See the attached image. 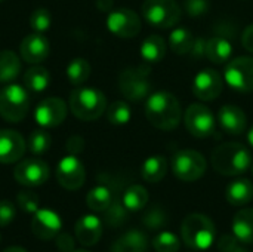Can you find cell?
I'll list each match as a JSON object with an SVG mask.
<instances>
[{"mask_svg":"<svg viewBox=\"0 0 253 252\" xmlns=\"http://www.w3.org/2000/svg\"><path fill=\"white\" fill-rule=\"evenodd\" d=\"M145 116L154 128L160 131H172L181 123L182 110L173 94L160 91L148 95L145 101Z\"/></svg>","mask_w":253,"mask_h":252,"instance_id":"cell-1","label":"cell"},{"mask_svg":"<svg viewBox=\"0 0 253 252\" xmlns=\"http://www.w3.org/2000/svg\"><path fill=\"white\" fill-rule=\"evenodd\" d=\"M252 154L240 143H224L212 153V166L216 172L227 177L245 174L252 168Z\"/></svg>","mask_w":253,"mask_h":252,"instance_id":"cell-2","label":"cell"},{"mask_svg":"<svg viewBox=\"0 0 253 252\" xmlns=\"http://www.w3.org/2000/svg\"><path fill=\"white\" fill-rule=\"evenodd\" d=\"M70 110L79 120L92 122L105 113L107 98L99 89L80 86L70 95Z\"/></svg>","mask_w":253,"mask_h":252,"instance_id":"cell-3","label":"cell"},{"mask_svg":"<svg viewBox=\"0 0 253 252\" xmlns=\"http://www.w3.org/2000/svg\"><path fill=\"white\" fill-rule=\"evenodd\" d=\"M182 241L187 247L199 251L209 250L216 238L213 221L203 214H191L181 224Z\"/></svg>","mask_w":253,"mask_h":252,"instance_id":"cell-4","label":"cell"},{"mask_svg":"<svg viewBox=\"0 0 253 252\" xmlns=\"http://www.w3.org/2000/svg\"><path fill=\"white\" fill-rule=\"evenodd\" d=\"M28 110L30 97L24 86L10 83L0 89V116L3 120L18 123L25 119Z\"/></svg>","mask_w":253,"mask_h":252,"instance_id":"cell-5","label":"cell"},{"mask_svg":"<svg viewBox=\"0 0 253 252\" xmlns=\"http://www.w3.org/2000/svg\"><path fill=\"white\" fill-rule=\"evenodd\" d=\"M119 88L126 100L133 102L142 101L151 94L150 67L138 65L123 70L119 76Z\"/></svg>","mask_w":253,"mask_h":252,"instance_id":"cell-6","label":"cell"},{"mask_svg":"<svg viewBox=\"0 0 253 252\" xmlns=\"http://www.w3.org/2000/svg\"><path fill=\"white\" fill-rule=\"evenodd\" d=\"M144 19L156 28H172L182 16L176 0H145L142 4Z\"/></svg>","mask_w":253,"mask_h":252,"instance_id":"cell-7","label":"cell"},{"mask_svg":"<svg viewBox=\"0 0 253 252\" xmlns=\"http://www.w3.org/2000/svg\"><path fill=\"white\" fill-rule=\"evenodd\" d=\"M208 163L202 153L196 150H181L172 157V172L181 181H197L206 172Z\"/></svg>","mask_w":253,"mask_h":252,"instance_id":"cell-8","label":"cell"},{"mask_svg":"<svg viewBox=\"0 0 253 252\" xmlns=\"http://www.w3.org/2000/svg\"><path fill=\"white\" fill-rule=\"evenodd\" d=\"M184 123L188 132L196 138H208L213 135L216 129V120L213 113L209 107L200 102L188 105L184 114Z\"/></svg>","mask_w":253,"mask_h":252,"instance_id":"cell-9","label":"cell"},{"mask_svg":"<svg viewBox=\"0 0 253 252\" xmlns=\"http://www.w3.org/2000/svg\"><path fill=\"white\" fill-rule=\"evenodd\" d=\"M224 80L237 92L248 94L253 91V58L239 56L225 67Z\"/></svg>","mask_w":253,"mask_h":252,"instance_id":"cell-10","label":"cell"},{"mask_svg":"<svg viewBox=\"0 0 253 252\" xmlns=\"http://www.w3.org/2000/svg\"><path fill=\"white\" fill-rule=\"evenodd\" d=\"M107 28L120 39H132L139 34L142 22L139 15L127 7H120L108 12Z\"/></svg>","mask_w":253,"mask_h":252,"instance_id":"cell-11","label":"cell"},{"mask_svg":"<svg viewBox=\"0 0 253 252\" xmlns=\"http://www.w3.org/2000/svg\"><path fill=\"white\" fill-rule=\"evenodd\" d=\"M15 180L25 187H39L49 180V166L37 157L21 160L13 169Z\"/></svg>","mask_w":253,"mask_h":252,"instance_id":"cell-12","label":"cell"},{"mask_svg":"<svg viewBox=\"0 0 253 252\" xmlns=\"http://www.w3.org/2000/svg\"><path fill=\"white\" fill-rule=\"evenodd\" d=\"M56 180L65 190L70 192L79 190L84 184L86 171L77 156L68 154L61 159L56 166Z\"/></svg>","mask_w":253,"mask_h":252,"instance_id":"cell-13","label":"cell"},{"mask_svg":"<svg viewBox=\"0 0 253 252\" xmlns=\"http://www.w3.org/2000/svg\"><path fill=\"white\" fill-rule=\"evenodd\" d=\"M67 111L68 107L64 100L50 97V98H44L37 104L34 110V119L43 128H55L65 120Z\"/></svg>","mask_w":253,"mask_h":252,"instance_id":"cell-14","label":"cell"},{"mask_svg":"<svg viewBox=\"0 0 253 252\" xmlns=\"http://www.w3.org/2000/svg\"><path fill=\"white\" fill-rule=\"evenodd\" d=\"M224 89L222 76L213 68H205L199 71L193 80V92L202 101L216 100Z\"/></svg>","mask_w":253,"mask_h":252,"instance_id":"cell-15","label":"cell"},{"mask_svg":"<svg viewBox=\"0 0 253 252\" xmlns=\"http://www.w3.org/2000/svg\"><path fill=\"white\" fill-rule=\"evenodd\" d=\"M61 227H62L61 217L49 208H43V209L39 208L33 214L31 230H33V235L42 241L55 239L59 235Z\"/></svg>","mask_w":253,"mask_h":252,"instance_id":"cell-16","label":"cell"},{"mask_svg":"<svg viewBox=\"0 0 253 252\" xmlns=\"http://www.w3.org/2000/svg\"><path fill=\"white\" fill-rule=\"evenodd\" d=\"M27 144L24 137L13 129L0 131V163L9 165L22 159Z\"/></svg>","mask_w":253,"mask_h":252,"instance_id":"cell-17","label":"cell"},{"mask_svg":"<svg viewBox=\"0 0 253 252\" xmlns=\"http://www.w3.org/2000/svg\"><path fill=\"white\" fill-rule=\"evenodd\" d=\"M49 40L42 33H31L25 36L19 45L21 58L28 64H40L49 56Z\"/></svg>","mask_w":253,"mask_h":252,"instance_id":"cell-18","label":"cell"},{"mask_svg":"<svg viewBox=\"0 0 253 252\" xmlns=\"http://www.w3.org/2000/svg\"><path fill=\"white\" fill-rule=\"evenodd\" d=\"M218 122L221 128L231 135H242L246 131L248 126V117L246 113L233 104L222 105L218 111Z\"/></svg>","mask_w":253,"mask_h":252,"instance_id":"cell-19","label":"cell"},{"mask_svg":"<svg viewBox=\"0 0 253 252\" xmlns=\"http://www.w3.org/2000/svg\"><path fill=\"white\" fill-rule=\"evenodd\" d=\"M76 238L83 247H93L102 236V223L96 215H83L74 227Z\"/></svg>","mask_w":253,"mask_h":252,"instance_id":"cell-20","label":"cell"},{"mask_svg":"<svg viewBox=\"0 0 253 252\" xmlns=\"http://www.w3.org/2000/svg\"><path fill=\"white\" fill-rule=\"evenodd\" d=\"M233 55V45L225 36H213L206 40V58L213 64H224Z\"/></svg>","mask_w":253,"mask_h":252,"instance_id":"cell-21","label":"cell"},{"mask_svg":"<svg viewBox=\"0 0 253 252\" xmlns=\"http://www.w3.org/2000/svg\"><path fill=\"white\" fill-rule=\"evenodd\" d=\"M148 239L139 230H129L120 236L111 247V252H147Z\"/></svg>","mask_w":253,"mask_h":252,"instance_id":"cell-22","label":"cell"},{"mask_svg":"<svg viewBox=\"0 0 253 252\" xmlns=\"http://www.w3.org/2000/svg\"><path fill=\"white\" fill-rule=\"evenodd\" d=\"M233 233L239 242L253 244V208L240 209L233 218Z\"/></svg>","mask_w":253,"mask_h":252,"instance_id":"cell-23","label":"cell"},{"mask_svg":"<svg viewBox=\"0 0 253 252\" xmlns=\"http://www.w3.org/2000/svg\"><path fill=\"white\" fill-rule=\"evenodd\" d=\"M227 201L234 206L248 205L253 199V184L248 178H239L228 184L225 192Z\"/></svg>","mask_w":253,"mask_h":252,"instance_id":"cell-24","label":"cell"},{"mask_svg":"<svg viewBox=\"0 0 253 252\" xmlns=\"http://www.w3.org/2000/svg\"><path fill=\"white\" fill-rule=\"evenodd\" d=\"M166 50H168V46H166L165 39L157 34L148 36L141 45V56L145 62H150V64L160 62L165 58Z\"/></svg>","mask_w":253,"mask_h":252,"instance_id":"cell-25","label":"cell"},{"mask_svg":"<svg viewBox=\"0 0 253 252\" xmlns=\"http://www.w3.org/2000/svg\"><path fill=\"white\" fill-rule=\"evenodd\" d=\"M168 169H169V163L166 157L160 154H154L145 159V162L142 163L141 174L147 183H159L166 177Z\"/></svg>","mask_w":253,"mask_h":252,"instance_id":"cell-26","label":"cell"},{"mask_svg":"<svg viewBox=\"0 0 253 252\" xmlns=\"http://www.w3.org/2000/svg\"><path fill=\"white\" fill-rule=\"evenodd\" d=\"M24 88L31 92H43L50 83V74L44 67L34 64L22 76Z\"/></svg>","mask_w":253,"mask_h":252,"instance_id":"cell-27","label":"cell"},{"mask_svg":"<svg viewBox=\"0 0 253 252\" xmlns=\"http://www.w3.org/2000/svg\"><path fill=\"white\" fill-rule=\"evenodd\" d=\"M21 71L19 56L9 49L0 50V83H10Z\"/></svg>","mask_w":253,"mask_h":252,"instance_id":"cell-28","label":"cell"},{"mask_svg":"<svg viewBox=\"0 0 253 252\" xmlns=\"http://www.w3.org/2000/svg\"><path fill=\"white\" fill-rule=\"evenodd\" d=\"M194 43V36L188 28L178 27L169 36V46L176 55H188Z\"/></svg>","mask_w":253,"mask_h":252,"instance_id":"cell-29","label":"cell"},{"mask_svg":"<svg viewBox=\"0 0 253 252\" xmlns=\"http://www.w3.org/2000/svg\"><path fill=\"white\" fill-rule=\"evenodd\" d=\"M123 205L127 211H141L145 208L147 202H148V192L145 187L135 184L126 189L125 195H123Z\"/></svg>","mask_w":253,"mask_h":252,"instance_id":"cell-30","label":"cell"},{"mask_svg":"<svg viewBox=\"0 0 253 252\" xmlns=\"http://www.w3.org/2000/svg\"><path fill=\"white\" fill-rule=\"evenodd\" d=\"M86 203H87L89 209H92L95 212H104L113 203V195L108 187L96 186L87 193Z\"/></svg>","mask_w":253,"mask_h":252,"instance_id":"cell-31","label":"cell"},{"mask_svg":"<svg viewBox=\"0 0 253 252\" xmlns=\"http://www.w3.org/2000/svg\"><path fill=\"white\" fill-rule=\"evenodd\" d=\"M90 76V64L84 58H74L67 65V79L71 85L80 86L83 85Z\"/></svg>","mask_w":253,"mask_h":252,"instance_id":"cell-32","label":"cell"},{"mask_svg":"<svg viewBox=\"0 0 253 252\" xmlns=\"http://www.w3.org/2000/svg\"><path fill=\"white\" fill-rule=\"evenodd\" d=\"M107 120L111 125H126L132 117V110L125 101H114L107 107Z\"/></svg>","mask_w":253,"mask_h":252,"instance_id":"cell-33","label":"cell"},{"mask_svg":"<svg viewBox=\"0 0 253 252\" xmlns=\"http://www.w3.org/2000/svg\"><path fill=\"white\" fill-rule=\"evenodd\" d=\"M50 144H52V138L49 132H46L44 129H37L31 132L27 146L31 154L40 156V154H44L50 149Z\"/></svg>","mask_w":253,"mask_h":252,"instance_id":"cell-34","label":"cell"},{"mask_svg":"<svg viewBox=\"0 0 253 252\" xmlns=\"http://www.w3.org/2000/svg\"><path fill=\"white\" fill-rule=\"evenodd\" d=\"M153 248L156 252H178L181 248V241L172 232H162L153 239Z\"/></svg>","mask_w":253,"mask_h":252,"instance_id":"cell-35","label":"cell"},{"mask_svg":"<svg viewBox=\"0 0 253 252\" xmlns=\"http://www.w3.org/2000/svg\"><path fill=\"white\" fill-rule=\"evenodd\" d=\"M52 24V18L47 9L44 7H39L36 10H33L31 16H30V25L36 33H43L46 30H49Z\"/></svg>","mask_w":253,"mask_h":252,"instance_id":"cell-36","label":"cell"},{"mask_svg":"<svg viewBox=\"0 0 253 252\" xmlns=\"http://www.w3.org/2000/svg\"><path fill=\"white\" fill-rule=\"evenodd\" d=\"M104 212H105V221H107V224L108 226H113V227L123 224L125 220H126V215H127V209L125 208L123 202L120 203V202H114V201L108 206V209H105Z\"/></svg>","mask_w":253,"mask_h":252,"instance_id":"cell-37","label":"cell"},{"mask_svg":"<svg viewBox=\"0 0 253 252\" xmlns=\"http://www.w3.org/2000/svg\"><path fill=\"white\" fill-rule=\"evenodd\" d=\"M16 202H18V206L24 212H28V214H34L40 206L39 196L36 193H33V192H28V190L19 192L18 196H16Z\"/></svg>","mask_w":253,"mask_h":252,"instance_id":"cell-38","label":"cell"},{"mask_svg":"<svg viewBox=\"0 0 253 252\" xmlns=\"http://www.w3.org/2000/svg\"><path fill=\"white\" fill-rule=\"evenodd\" d=\"M184 10L190 18H200L209 12V0H185Z\"/></svg>","mask_w":253,"mask_h":252,"instance_id":"cell-39","label":"cell"},{"mask_svg":"<svg viewBox=\"0 0 253 252\" xmlns=\"http://www.w3.org/2000/svg\"><path fill=\"white\" fill-rule=\"evenodd\" d=\"M16 215V208L10 201H0V227L9 226Z\"/></svg>","mask_w":253,"mask_h":252,"instance_id":"cell-40","label":"cell"},{"mask_svg":"<svg viewBox=\"0 0 253 252\" xmlns=\"http://www.w3.org/2000/svg\"><path fill=\"white\" fill-rule=\"evenodd\" d=\"M144 224L148 226L150 229H157L166 224V217L159 208H153L145 217H144Z\"/></svg>","mask_w":253,"mask_h":252,"instance_id":"cell-41","label":"cell"},{"mask_svg":"<svg viewBox=\"0 0 253 252\" xmlns=\"http://www.w3.org/2000/svg\"><path fill=\"white\" fill-rule=\"evenodd\" d=\"M55 242H56V248L61 252H73L74 251V239L73 236H70L68 233H61L55 238Z\"/></svg>","mask_w":253,"mask_h":252,"instance_id":"cell-42","label":"cell"},{"mask_svg":"<svg viewBox=\"0 0 253 252\" xmlns=\"http://www.w3.org/2000/svg\"><path fill=\"white\" fill-rule=\"evenodd\" d=\"M190 58L191 59H202L206 58V40L203 37H196L193 48L190 50Z\"/></svg>","mask_w":253,"mask_h":252,"instance_id":"cell-43","label":"cell"},{"mask_svg":"<svg viewBox=\"0 0 253 252\" xmlns=\"http://www.w3.org/2000/svg\"><path fill=\"white\" fill-rule=\"evenodd\" d=\"M83 147H84V141H83V138L79 137V135H73V137H70V138L67 140L65 149H67V151H68L70 154L77 156L79 153L83 151Z\"/></svg>","mask_w":253,"mask_h":252,"instance_id":"cell-44","label":"cell"},{"mask_svg":"<svg viewBox=\"0 0 253 252\" xmlns=\"http://www.w3.org/2000/svg\"><path fill=\"white\" fill-rule=\"evenodd\" d=\"M242 45L248 52L253 53V24L248 25L242 34Z\"/></svg>","mask_w":253,"mask_h":252,"instance_id":"cell-45","label":"cell"},{"mask_svg":"<svg viewBox=\"0 0 253 252\" xmlns=\"http://www.w3.org/2000/svg\"><path fill=\"white\" fill-rule=\"evenodd\" d=\"M113 3V0H96V7L102 12H111Z\"/></svg>","mask_w":253,"mask_h":252,"instance_id":"cell-46","label":"cell"},{"mask_svg":"<svg viewBox=\"0 0 253 252\" xmlns=\"http://www.w3.org/2000/svg\"><path fill=\"white\" fill-rule=\"evenodd\" d=\"M3 252H27V250H24L21 247H9V248H6Z\"/></svg>","mask_w":253,"mask_h":252,"instance_id":"cell-47","label":"cell"},{"mask_svg":"<svg viewBox=\"0 0 253 252\" xmlns=\"http://www.w3.org/2000/svg\"><path fill=\"white\" fill-rule=\"evenodd\" d=\"M248 141H249V144L253 147V126L249 129V134H248Z\"/></svg>","mask_w":253,"mask_h":252,"instance_id":"cell-48","label":"cell"},{"mask_svg":"<svg viewBox=\"0 0 253 252\" xmlns=\"http://www.w3.org/2000/svg\"><path fill=\"white\" fill-rule=\"evenodd\" d=\"M73 252H89V251H86V250H77V251H73Z\"/></svg>","mask_w":253,"mask_h":252,"instance_id":"cell-49","label":"cell"},{"mask_svg":"<svg viewBox=\"0 0 253 252\" xmlns=\"http://www.w3.org/2000/svg\"><path fill=\"white\" fill-rule=\"evenodd\" d=\"M252 172H253V163H252Z\"/></svg>","mask_w":253,"mask_h":252,"instance_id":"cell-50","label":"cell"},{"mask_svg":"<svg viewBox=\"0 0 253 252\" xmlns=\"http://www.w3.org/2000/svg\"><path fill=\"white\" fill-rule=\"evenodd\" d=\"M1 1H4V0H0V3H1Z\"/></svg>","mask_w":253,"mask_h":252,"instance_id":"cell-51","label":"cell"}]
</instances>
